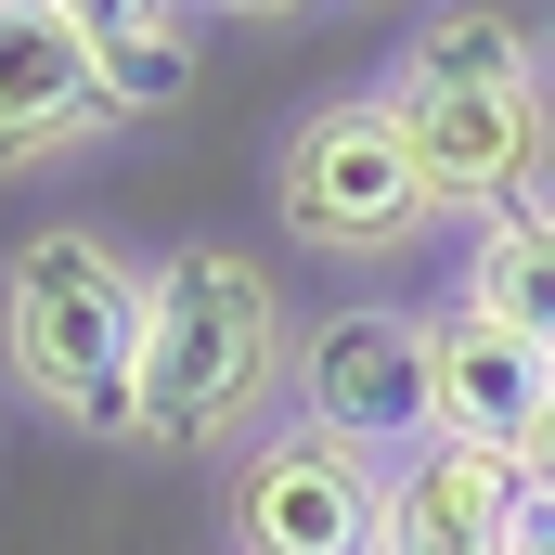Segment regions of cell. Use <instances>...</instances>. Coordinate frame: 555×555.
Masks as SVG:
<instances>
[{
    "label": "cell",
    "mask_w": 555,
    "mask_h": 555,
    "mask_svg": "<svg viewBox=\"0 0 555 555\" xmlns=\"http://www.w3.org/2000/svg\"><path fill=\"white\" fill-rule=\"evenodd\" d=\"M517 465H530V491L555 504V388H543V414H530V439H517Z\"/></svg>",
    "instance_id": "13"
},
{
    "label": "cell",
    "mask_w": 555,
    "mask_h": 555,
    "mask_svg": "<svg viewBox=\"0 0 555 555\" xmlns=\"http://www.w3.org/2000/svg\"><path fill=\"white\" fill-rule=\"evenodd\" d=\"M117 130L91 39L65 26V0H0V168H52L65 142Z\"/></svg>",
    "instance_id": "7"
},
{
    "label": "cell",
    "mask_w": 555,
    "mask_h": 555,
    "mask_svg": "<svg viewBox=\"0 0 555 555\" xmlns=\"http://www.w3.org/2000/svg\"><path fill=\"white\" fill-rule=\"evenodd\" d=\"M297 388V336H284V284L246 246H168L155 310H142V426L155 452H233L246 426Z\"/></svg>",
    "instance_id": "1"
},
{
    "label": "cell",
    "mask_w": 555,
    "mask_h": 555,
    "mask_svg": "<svg viewBox=\"0 0 555 555\" xmlns=\"http://www.w3.org/2000/svg\"><path fill=\"white\" fill-rule=\"evenodd\" d=\"M426 375H439V439H491V452H517L530 414H543L555 388V349H530L517 323H491V310H426Z\"/></svg>",
    "instance_id": "9"
},
{
    "label": "cell",
    "mask_w": 555,
    "mask_h": 555,
    "mask_svg": "<svg viewBox=\"0 0 555 555\" xmlns=\"http://www.w3.org/2000/svg\"><path fill=\"white\" fill-rule=\"evenodd\" d=\"M272 207H284V233H310L336 259H401L439 220V194H426V168H414L388 104H310L272 155Z\"/></svg>",
    "instance_id": "3"
},
{
    "label": "cell",
    "mask_w": 555,
    "mask_h": 555,
    "mask_svg": "<svg viewBox=\"0 0 555 555\" xmlns=\"http://www.w3.org/2000/svg\"><path fill=\"white\" fill-rule=\"evenodd\" d=\"M297 426L362 439L375 465H401L439 439V375H426L414 310H336L323 336H297Z\"/></svg>",
    "instance_id": "5"
},
{
    "label": "cell",
    "mask_w": 555,
    "mask_h": 555,
    "mask_svg": "<svg viewBox=\"0 0 555 555\" xmlns=\"http://www.w3.org/2000/svg\"><path fill=\"white\" fill-rule=\"evenodd\" d=\"M207 13H259V26H272V13H310V0H207Z\"/></svg>",
    "instance_id": "15"
},
{
    "label": "cell",
    "mask_w": 555,
    "mask_h": 555,
    "mask_svg": "<svg viewBox=\"0 0 555 555\" xmlns=\"http://www.w3.org/2000/svg\"><path fill=\"white\" fill-rule=\"evenodd\" d=\"M233 543L246 555H388V465L362 439L272 426L233 465Z\"/></svg>",
    "instance_id": "4"
},
{
    "label": "cell",
    "mask_w": 555,
    "mask_h": 555,
    "mask_svg": "<svg viewBox=\"0 0 555 555\" xmlns=\"http://www.w3.org/2000/svg\"><path fill=\"white\" fill-rule=\"evenodd\" d=\"M388 117L414 142L426 194H439V220L452 207H530L543 194V155H555V104L543 91H388Z\"/></svg>",
    "instance_id": "6"
},
{
    "label": "cell",
    "mask_w": 555,
    "mask_h": 555,
    "mask_svg": "<svg viewBox=\"0 0 555 555\" xmlns=\"http://www.w3.org/2000/svg\"><path fill=\"white\" fill-rule=\"evenodd\" d=\"M65 26H78L91 52H130V39H168V26H181V0H65Z\"/></svg>",
    "instance_id": "12"
},
{
    "label": "cell",
    "mask_w": 555,
    "mask_h": 555,
    "mask_svg": "<svg viewBox=\"0 0 555 555\" xmlns=\"http://www.w3.org/2000/svg\"><path fill=\"white\" fill-rule=\"evenodd\" d=\"M530 504V465L491 439H426L388 465V555H504Z\"/></svg>",
    "instance_id": "8"
},
{
    "label": "cell",
    "mask_w": 555,
    "mask_h": 555,
    "mask_svg": "<svg viewBox=\"0 0 555 555\" xmlns=\"http://www.w3.org/2000/svg\"><path fill=\"white\" fill-rule=\"evenodd\" d=\"M142 310H155L142 259H117L91 220H39L0 259V362L39 414L130 439L142 426Z\"/></svg>",
    "instance_id": "2"
},
{
    "label": "cell",
    "mask_w": 555,
    "mask_h": 555,
    "mask_svg": "<svg viewBox=\"0 0 555 555\" xmlns=\"http://www.w3.org/2000/svg\"><path fill=\"white\" fill-rule=\"evenodd\" d=\"M465 310H491V323H517L530 349H555V194H530V207H491V220H478Z\"/></svg>",
    "instance_id": "11"
},
{
    "label": "cell",
    "mask_w": 555,
    "mask_h": 555,
    "mask_svg": "<svg viewBox=\"0 0 555 555\" xmlns=\"http://www.w3.org/2000/svg\"><path fill=\"white\" fill-rule=\"evenodd\" d=\"M504 555H555V504H543V491L517 504V530H504Z\"/></svg>",
    "instance_id": "14"
},
{
    "label": "cell",
    "mask_w": 555,
    "mask_h": 555,
    "mask_svg": "<svg viewBox=\"0 0 555 555\" xmlns=\"http://www.w3.org/2000/svg\"><path fill=\"white\" fill-rule=\"evenodd\" d=\"M401 91H543V52H530V26L504 0H452V13L414 26Z\"/></svg>",
    "instance_id": "10"
}]
</instances>
